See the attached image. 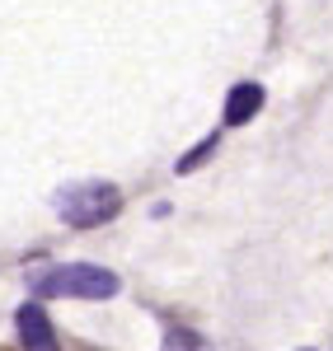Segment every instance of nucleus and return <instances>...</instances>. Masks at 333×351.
<instances>
[{"instance_id":"nucleus-5","label":"nucleus","mask_w":333,"mask_h":351,"mask_svg":"<svg viewBox=\"0 0 333 351\" xmlns=\"http://www.w3.org/2000/svg\"><path fill=\"white\" fill-rule=\"evenodd\" d=\"M165 351H211L207 347V342H202V337H197L193 328H165Z\"/></svg>"},{"instance_id":"nucleus-3","label":"nucleus","mask_w":333,"mask_h":351,"mask_svg":"<svg viewBox=\"0 0 333 351\" xmlns=\"http://www.w3.org/2000/svg\"><path fill=\"white\" fill-rule=\"evenodd\" d=\"M14 324H19V347L24 351H61L56 347V332H52V319H47L43 304H19Z\"/></svg>"},{"instance_id":"nucleus-6","label":"nucleus","mask_w":333,"mask_h":351,"mask_svg":"<svg viewBox=\"0 0 333 351\" xmlns=\"http://www.w3.org/2000/svg\"><path fill=\"white\" fill-rule=\"evenodd\" d=\"M216 141H221V136H207V141H202V145H197V150H188V155H183V160H179V173H193L197 164H207V155H211V150H216Z\"/></svg>"},{"instance_id":"nucleus-2","label":"nucleus","mask_w":333,"mask_h":351,"mask_svg":"<svg viewBox=\"0 0 333 351\" xmlns=\"http://www.w3.org/2000/svg\"><path fill=\"white\" fill-rule=\"evenodd\" d=\"M117 206H122V192L113 188V183H76V188L56 192V211H61L66 225H76V230H89V225L113 220Z\"/></svg>"},{"instance_id":"nucleus-1","label":"nucleus","mask_w":333,"mask_h":351,"mask_svg":"<svg viewBox=\"0 0 333 351\" xmlns=\"http://www.w3.org/2000/svg\"><path fill=\"white\" fill-rule=\"evenodd\" d=\"M38 295H61V300H113L122 291L117 271L94 267V263H66V267H47L33 281Z\"/></svg>"},{"instance_id":"nucleus-4","label":"nucleus","mask_w":333,"mask_h":351,"mask_svg":"<svg viewBox=\"0 0 333 351\" xmlns=\"http://www.w3.org/2000/svg\"><path fill=\"white\" fill-rule=\"evenodd\" d=\"M263 108V84H235L230 94H225V127H244L253 112Z\"/></svg>"}]
</instances>
